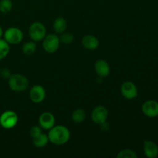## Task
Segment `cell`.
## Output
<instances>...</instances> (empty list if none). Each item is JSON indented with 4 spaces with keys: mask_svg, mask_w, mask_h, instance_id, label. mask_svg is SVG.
Segmentation results:
<instances>
[{
    "mask_svg": "<svg viewBox=\"0 0 158 158\" xmlns=\"http://www.w3.org/2000/svg\"><path fill=\"white\" fill-rule=\"evenodd\" d=\"M9 88L14 92H23L29 87V81L25 76L21 74H11L8 79Z\"/></svg>",
    "mask_w": 158,
    "mask_h": 158,
    "instance_id": "cell-2",
    "label": "cell"
},
{
    "mask_svg": "<svg viewBox=\"0 0 158 158\" xmlns=\"http://www.w3.org/2000/svg\"><path fill=\"white\" fill-rule=\"evenodd\" d=\"M67 27L66 20L63 17H58L53 23V29L56 33H63Z\"/></svg>",
    "mask_w": 158,
    "mask_h": 158,
    "instance_id": "cell-15",
    "label": "cell"
},
{
    "mask_svg": "<svg viewBox=\"0 0 158 158\" xmlns=\"http://www.w3.org/2000/svg\"><path fill=\"white\" fill-rule=\"evenodd\" d=\"M49 137L48 135L46 134H43L38 136V137H35V138H32V143H33L34 146L35 148H44L47 145V143H49Z\"/></svg>",
    "mask_w": 158,
    "mask_h": 158,
    "instance_id": "cell-16",
    "label": "cell"
},
{
    "mask_svg": "<svg viewBox=\"0 0 158 158\" xmlns=\"http://www.w3.org/2000/svg\"><path fill=\"white\" fill-rule=\"evenodd\" d=\"M60 40V42L64 43V44H70L73 42L74 35L70 32H65V33L62 34Z\"/></svg>",
    "mask_w": 158,
    "mask_h": 158,
    "instance_id": "cell-22",
    "label": "cell"
},
{
    "mask_svg": "<svg viewBox=\"0 0 158 158\" xmlns=\"http://www.w3.org/2000/svg\"><path fill=\"white\" fill-rule=\"evenodd\" d=\"M82 45L83 47L89 50H95L99 47L98 39L93 35H86L82 39Z\"/></svg>",
    "mask_w": 158,
    "mask_h": 158,
    "instance_id": "cell-14",
    "label": "cell"
},
{
    "mask_svg": "<svg viewBox=\"0 0 158 158\" xmlns=\"http://www.w3.org/2000/svg\"><path fill=\"white\" fill-rule=\"evenodd\" d=\"M142 112L146 117L155 118L158 117V102L154 100L145 101L142 105Z\"/></svg>",
    "mask_w": 158,
    "mask_h": 158,
    "instance_id": "cell-8",
    "label": "cell"
},
{
    "mask_svg": "<svg viewBox=\"0 0 158 158\" xmlns=\"http://www.w3.org/2000/svg\"><path fill=\"white\" fill-rule=\"evenodd\" d=\"M121 94L127 100L135 99L138 95V91L136 85L133 82L127 81L123 83L121 86Z\"/></svg>",
    "mask_w": 158,
    "mask_h": 158,
    "instance_id": "cell-10",
    "label": "cell"
},
{
    "mask_svg": "<svg viewBox=\"0 0 158 158\" xmlns=\"http://www.w3.org/2000/svg\"><path fill=\"white\" fill-rule=\"evenodd\" d=\"M49 140L56 145H63L67 143L70 137V132L66 127L63 125L54 126L48 134Z\"/></svg>",
    "mask_w": 158,
    "mask_h": 158,
    "instance_id": "cell-1",
    "label": "cell"
},
{
    "mask_svg": "<svg viewBox=\"0 0 158 158\" xmlns=\"http://www.w3.org/2000/svg\"><path fill=\"white\" fill-rule=\"evenodd\" d=\"M29 35L31 40L34 42H40L46 35V29L43 23L35 22L29 26Z\"/></svg>",
    "mask_w": 158,
    "mask_h": 158,
    "instance_id": "cell-4",
    "label": "cell"
},
{
    "mask_svg": "<svg viewBox=\"0 0 158 158\" xmlns=\"http://www.w3.org/2000/svg\"><path fill=\"white\" fill-rule=\"evenodd\" d=\"M10 51L9 44L5 40L0 39V60L6 58Z\"/></svg>",
    "mask_w": 158,
    "mask_h": 158,
    "instance_id": "cell-19",
    "label": "cell"
},
{
    "mask_svg": "<svg viewBox=\"0 0 158 158\" xmlns=\"http://www.w3.org/2000/svg\"><path fill=\"white\" fill-rule=\"evenodd\" d=\"M11 76V72L7 68H2L0 69V77L2 79H9Z\"/></svg>",
    "mask_w": 158,
    "mask_h": 158,
    "instance_id": "cell-24",
    "label": "cell"
},
{
    "mask_svg": "<svg viewBox=\"0 0 158 158\" xmlns=\"http://www.w3.org/2000/svg\"><path fill=\"white\" fill-rule=\"evenodd\" d=\"M29 99L35 103H42L46 98V90L40 85H35L29 90Z\"/></svg>",
    "mask_w": 158,
    "mask_h": 158,
    "instance_id": "cell-9",
    "label": "cell"
},
{
    "mask_svg": "<svg viewBox=\"0 0 158 158\" xmlns=\"http://www.w3.org/2000/svg\"><path fill=\"white\" fill-rule=\"evenodd\" d=\"M19 121L18 115L12 110L5 111L0 116V123L2 127L5 129H12L15 127Z\"/></svg>",
    "mask_w": 158,
    "mask_h": 158,
    "instance_id": "cell-3",
    "label": "cell"
},
{
    "mask_svg": "<svg viewBox=\"0 0 158 158\" xmlns=\"http://www.w3.org/2000/svg\"><path fill=\"white\" fill-rule=\"evenodd\" d=\"M12 9V2L11 0H0V12L9 13Z\"/></svg>",
    "mask_w": 158,
    "mask_h": 158,
    "instance_id": "cell-20",
    "label": "cell"
},
{
    "mask_svg": "<svg viewBox=\"0 0 158 158\" xmlns=\"http://www.w3.org/2000/svg\"><path fill=\"white\" fill-rule=\"evenodd\" d=\"M95 71L100 77H106L110 73V68L107 62L104 60H99L95 63Z\"/></svg>",
    "mask_w": 158,
    "mask_h": 158,
    "instance_id": "cell-13",
    "label": "cell"
},
{
    "mask_svg": "<svg viewBox=\"0 0 158 158\" xmlns=\"http://www.w3.org/2000/svg\"><path fill=\"white\" fill-rule=\"evenodd\" d=\"M42 134V129L41 127L39 126H32L29 130V135L31 136L32 138H35V137H38L40 134Z\"/></svg>",
    "mask_w": 158,
    "mask_h": 158,
    "instance_id": "cell-23",
    "label": "cell"
},
{
    "mask_svg": "<svg viewBox=\"0 0 158 158\" xmlns=\"http://www.w3.org/2000/svg\"><path fill=\"white\" fill-rule=\"evenodd\" d=\"M36 50V44L34 41H29L23 46V52L25 55L31 56Z\"/></svg>",
    "mask_w": 158,
    "mask_h": 158,
    "instance_id": "cell-18",
    "label": "cell"
},
{
    "mask_svg": "<svg viewBox=\"0 0 158 158\" xmlns=\"http://www.w3.org/2000/svg\"><path fill=\"white\" fill-rule=\"evenodd\" d=\"M4 40L9 44L15 45L21 43L23 40V33L20 29L17 27H9L3 34Z\"/></svg>",
    "mask_w": 158,
    "mask_h": 158,
    "instance_id": "cell-5",
    "label": "cell"
},
{
    "mask_svg": "<svg viewBox=\"0 0 158 158\" xmlns=\"http://www.w3.org/2000/svg\"><path fill=\"white\" fill-rule=\"evenodd\" d=\"M3 34H4V32H3V29H2V28L1 26H0V39H1L2 37Z\"/></svg>",
    "mask_w": 158,
    "mask_h": 158,
    "instance_id": "cell-25",
    "label": "cell"
},
{
    "mask_svg": "<svg viewBox=\"0 0 158 158\" xmlns=\"http://www.w3.org/2000/svg\"><path fill=\"white\" fill-rule=\"evenodd\" d=\"M0 127H1V123H0Z\"/></svg>",
    "mask_w": 158,
    "mask_h": 158,
    "instance_id": "cell-26",
    "label": "cell"
},
{
    "mask_svg": "<svg viewBox=\"0 0 158 158\" xmlns=\"http://www.w3.org/2000/svg\"><path fill=\"white\" fill-rule=\"evenodd\" d=\"M91 118L95 123L99 125L103 124L108 118V110L103 106H97L93 110Z\"/></svg>",
    "mask_w": 158,
    "mask_h": 158,
    "instance_id": "cell-7",
    "label": "cell"
},
{
    "mask_svg": "<svg viewBox=\"0 0 158 158\" xmlns=\"http://www.w3.org/2000/svg\"><path fill=\"white\" fill-rule=\"evenodd\" d=\"M86 119V112L81 108L76 109L72 114V120L76 123H81Z\"/></svg>",
    "mask_w": 158,
    "mask_h": 158,
    "instance_id": "cell-17",
    "label": "cell"
},
{
    "mask_svg": "<svg viewBox=\"0 0 158 158\" xmlns=\"http://www.w3.org/2000/svg\"><path fill=\"white\" fill-rule=\"evenodd\" d=\"M118 158H137V154L135 151L131 149H124L120 151L117 156Z\"/></svg>",
    "mask_w": 158,
    "mask_h": 158,
    "instance_id": "cell-21",
    "label": "cell"
},
{
    "mask_svg": "<svg viewBox=\"0 0 158 158\" xmlns=\"http://www.w3.org/2000/svg\"><path fill=\"white\" fill-rule=\"evenodd\" d=\"M56 119L52 114L49 112H44L40 116L39 118V123L40 126L43 129L50 130L51 128L55 126Z\"/></svg>",
    "mask_w": 158,
    "mask_h": 158,
    "instance_id": "cell-11",
    "label": "cell"
},
{
    "mask_svg": "<svg viewBox=\"0 0 158 158\" xmlns=\"http://www.w3.org/2000/svg\"><path fill=\"white\" fill-rule=\"evenodd\" d=\"M43 46L44 50L48 53H54L58 50L60 44V37L55 34H49L44 37Z\"/></svg>",
    "mask_w": 158,
    "mask_h": 158,
    "instance_id": "cell-6",
    "label": "cell"
},
{
    "mask_svg": "<svg viewBox=\"0 0 158 158\" xmlns=\"http://www.w3.org/2000/svg\"><path fill=\"white\" fill-rule=\"evenodd\" d=\"M143 152L148 158H156L158 157V146L156 143L149 140L143 141Z\"/></svg>",
    "mask_w": 158,
    "mask_h": 158,
    "instance_id": "cell-12",
    "label": "cell"
}]
</instances>
